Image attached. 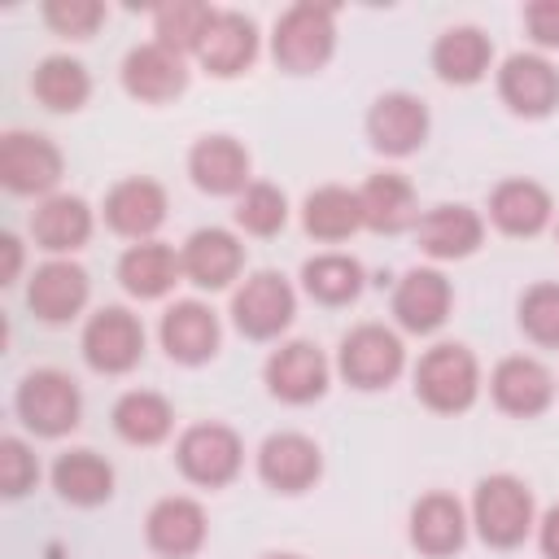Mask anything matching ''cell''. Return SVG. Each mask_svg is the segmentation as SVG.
I'll return each mask as SVG.
<instances>
[{
    "label": "cell",
    "instance_id": "cell-1",
    "mask_svg": "<svg viewBox=\"0 0 559 559\" xmlns=\"http://www.w3.org/2000/svg\"><path fill=\"white\" fill-rule=\"evenodd\" d=\"M476 528L489 546H515L524 542L533 524V498L515 476H485L476 485Z\"/></svg>",
    "mask_w": 559,
    "mask_h": 559
},
{
    "label": "cell",
    "instance_id": "cell-2",
    "mask_svg": "<svg viewBox=\"0 0 559 559\" xmlns=\"http://www.w3.org/2000/svg\"><path fill=\"white\" fill-rule=\"evenodd\" d=\"M332 52V9L323 4H293L275 22V61L293 74L319 70Z\"/></svg>",
    "mask_w": 559,
    "mask_h": 559
},
{
    "label": "cell",
    "instance_id": "cell-3",
    "mask_svg": "<svg viewBox=\"0 0 559 559\" xmlns=\"http://www.w3.org/2000/svg\"><path fill=\"white\" fill-rule=\"evenodd\" d=\"M415 393L432 411H463L476 397V358L463 345H437L419 358Z\"/></svg>",
    "mask_w": 559,
    "mask_h": 559
},
{
    "label": "cell",
    "instance_id": "cell-4",
    "mask_svg": "<svg viewBox=\"0 0 559 559\" xmlns=\"http://www.w3.org/2000/svg\"><path fill=\"white\" fill-rule=\"evenodd\" d=\"M17 415L44 437H61L79 424V389L61 371H31L17 389Z\"/></svg>",
    "mask_w": 559,
    "mask_h": 559
},
{
    "label": "cell",
    "instance_id": "cell-5",
    "mask_svg": "<svg viewBox=\"0 0 559 559\" xmlns=\"http://www.w3.org/2000/svg\"><path fill=\"white\" fill-rule=\"evenodd\" d=\"M341 371L358 389H380L402 371V341L380 323H362L341 341Z\"/></svg>",
    "mask_w": 559,
    "mask_h": 559
},
{
    "label": "cell",
    "instance_id": "cell-6",
    "mask_svg": "<svg viewBox=\"0 0 559 559\" xmlns=\"http://www.w3.org/2000/svg\"><path fill=\"white\" fill-rule=\"evenodd\" d=\"M231 314H236V328L245 336H258V341L275 336L293 319V288H288V280L275 275V271H258L231 297Z\"/></svg>",
    "mask_w": 559,
    "mask_h": 559
},
{
    "label": "cell",
    "instance_id": "cell-7",
    "mask_svg": "<svg viewBox=\"0 0 559 559\" xmlns=\"http://www.w3.org/2000/svg\"><path fill=\"white\" fill-rule=\"evenodd\" d=\"M179 467L197 485H227L240 467V441L223 424H197L179 437Z\"/></svg>",
    "mask_w": 559,
    "mask_h": 559
},
{
    "label": "cell",
    "instance_id": "cell-8",
    "mask_svg": "<svg viewBox=\"0 0 559 559\" xmlns=\"http://www.w3.org/2000/svg\"><path fill=\"white\" fill-rule=\"evenodd\" d=\"M0 179L13 192H48L61 179V153L44 135L9 131L0 140Z\"/></svg>",
    "mask_w": 559,
    "mask_h": 559
},
{
    "label": "cell",
    "instance_id": "cell-9",
    "mask_svg": "<svg viewBox=\"0 0 559 559\" xmlns=\"http://www.w3.org/2000/svg\"><path fill=\"white\" fill-rule=\"evenodd\" d=\"M140 349H144V332L135 323V314H127L122 306L96 310L92 323L83 328V354L96 371H127V367H135Z\"/></svg>",
    "mask_w": 559,
    "mask_h": 559
},
{
    "label": "cell",
    "instance_id": "cell-10",
    "mask_svg": "<svg viewBox=\"0 0 559 559\" xmlns=\"http://www.w3.org/2000/svg\"><path fill=\"white\" fill-rule=\"evenodd\" d=\"M367 135H371V144L380 153L402 157V153H411V148L424 144V135H428V109L415 96H406V92H389V96H380L371 105Z\"/></svg>",
    "mask_w": 559,
    "mask_h": 559
},
{
    "label": "cell",
    "instance_id": "cell-11",
    "mask_svg": "<svg viewBox=\"0 0 559 559\" xmlns=\"http://www.w3.org/2000/svg\"><path fill=\"white\" fill-rule=\"evenodd\" d=\"M498 92L515 114H550L559 105V70L546 57L515 52L498 74Z\"/></svg>",
    "mask_w": 559,
    "mask_h": 559
},
{
    "label": "cell",
    "instance_id": "cell-12",
    "mask_svg": "<svg viewBox=\"0 0 559 559\" xmlns=\"http://www.w3.org/2000/svg\"><path fill=\"white\" fill-rule=\"evenodd\" d=\"M266 384H271V393L284 397V402H310V397H319L323 384H328V362H323V354H319L310 341H288L284 349L271 354V362H266Z\"/></svg>",
    "mask_w": 559,
    "mask_h": 559
},
{
    "label": "cell",
    "instance_id": "cell-13",
    "mask_svg": "<svg viewBox=\"0 0 559 559\" xmlns=\"http://www.w3.org/2000/svg\"><path fill=\"white\" fill-rule=\"evenodd\" d=\"M258 472L271 489L297 493L319 476V450L301 432H275V437H266V445L258 454Z\"/></svg>",
    "mask_w": 559,
    "mask_h": 559
},
{
    "label": "cell",
    "instance_id": "cell-14",
    "mask_svg": "<svg viewBox=\"0 0 559 559\" xmlns=\"http://www.w3.org/2000/svg\"><path fill=\"white\" fill-rule=\"evenodd\" d=\"M179 266L188 271L192 284H201V288H223V284H231L236 271H240V245H236V236L223 231V227H201V231L188 236Z\"/></svg>",
    "mask_w": 559,
    "mask_h": 559
},
{
    "label": "cell",
    "instance_id": "cell-15",
    "mask_svg": "<svg viewBox=\"0 0 559 559\" xmlns=\"http://www.w3.org/2000/svg\"><path fill=\"white\" fill-rule=\"evenodd\" d=\"M31 310L48 323H66L70 314H79V306L87 301V271L74 262H44L31 280L26 293Z\"/></svg>",
    "mask_w": 559,
    "mask_h": 559
},
{
    "label": "cell",
    "instance_id": "cell-16",
    "mask_svg": "<svg viewBox=\"0 0 559 559\" xmlns=\"http://www.w3.org/2000/svg\"><path fill=\"white\" fill-rule=\"evenodd\" d=\"M162 345L179 362H205L218 349V319L201 301H175L162 314Z\"/></svg>",
    "mask_w": 559,
    "mask_h": 559
},
{
    "label": "cell",
    "instance_id": "cell-17",
    "mask_svg": "<svg viewBox=\"0 0 559 559\" xmlns=\"http://www.w3.org/2000/svg\"><path fill=\"white\" fill-rule=\"evenodd\" d=\"M258 52V35H253V22L240 17V13H214L201 44H197V57L205 70L214 74H236L253 61Z\"/></svg>",
    "mask_w": 559,
    "mask_h": 559
},
{
    "label": "cell",
    "instance_id": "cell-18",
    "mask_svg": "<svg viewBox=\"0 0 559 559\" xmlns=\"http://www.w3.org/2000/svg\"><path fill=\"white\" fill-rule=\"evenodd\" d=\"M205 542V511L192 498H162L148 511V546L157 555L183 559Z\"/></svg>",
    "mask_w": 559,
    "mask_h": 559
},
{
    "label": "cell",
    "instance_id": "cell-19",
    "mask_svg": "<svg viewBox=\"0 0 559 559\" xmlns=\"http://www.w3.org/2000/svg\"><path fill=\"white\" fill-rule=\"evenodd\" d=\"M122 83L131 96L140 100H170L183 92V66H179V52L162 48V44H144L135 52H127L122 61Z\"/></svg>",
    "mask_w": 559,
    "mask_h": 559
},
{
    "label": "cell",
    "instance_id": "cell-20",
    "mask_svg": "<svg viewBox=\"0 0 559 559\" xmlns=\"http://www.w3.org/2000/svg\"><path fill=\"white\" fill-rule=\"evenodd\" d=\"M450 310V284L437 271H406L397 293H393V314L411 332H432L445 323Z\"/></svg>",
    "mask_w": 559,
    "mask_h": 559
},
{
    "label": "cell",
    "instance_id": "cell-21",
    "mask_svg": "<svg viewBox=\"0 0 559 559\" xmlns=\"http://www.w3.org/2000/svg\"><path fill=\"white\" fill-rule=\"evenodd\" d=\"M489 384H493V402L502 411H511V415H537L550 402V389H555L550 371L537 358H524V354L520 358H502Z\"/></svg>",
    "mask_w": 559,
    "mask_h": 559
},
{
    "label": "cell",
    "instance_id": "cell-22",
    "mask_svg": "<svg viewBox=\"0 0 559 559\" xmlns=\"http://www.w3.org/2000/svg\"><path fill=\"white\" fill-rule=\"evenodd\" d=\"M105 218L114 231L140 240L166 218V192L153 179H122L105 201Z\"/></svg>",
    "mask_w": 559,
    "mask_h": 559
},
{
    "label": "cell",
    "instance_id": "cell-23",
    "mask_svg": "<svg viewBox=\"0 0 559 559\" xmlns=\"http://www.w3.org/2000/svg\"><path fill=\"white\" fill-rule=\"evenodd\" d=\"M358 205H362V223L376 227V231H402L419 218L415 210V192L402 175L384 170V175H371L358 192Z\"/></svg>",
    "mask_w": 559,
    "mask_h": 559
},
{
    "label": "cell",
    "instance_id": "cell-24",
    "mask_svg": "<svg viewBox=\"0 0 559 559\" xmlns=\"http://www.w3.org/2000/svg\"><path fill=\"white\" fill-rule=\"evenodd\" d=\"M188 166H192L197 188H205V192H236V188H245L249 153H245L231 135H205V140L192 148Z\"/></svg>",
    "mask_w": 559,
    "mask_h": 559
},
{
    "label": "cell",
    "instance_id": "cell-25",
    "mask_svg": "<svg viewBox=\"0 0 559 559\" xmlns=\"http://www.w3.org/2000/svg\"><path fill=\"white\" fill-rule=\"evenodd\" d=\"M419 245L432 258H467L480 245V218L467 205H437L419 218Z\"/></svg>",
    "mask_w": 559,
    "mask_h": 559
},
{
    "label": "cell",
    "instance_id": "cell-26",
    "mask_svg": "<svg viewBox=\"0 0 559 559\" xmlns=\"http://www.w3.org/2000/svg\"><path fill=\"white\" fill-rule=\"evenodd\" d=\"M489 214L502 231L511 236H533L546 218H550V197L546 188H537L533 179H507L493 188L489 197Z\"/></svg>",
    "mask_w": 559,
    "mask_h": 559
},
{
    "label": "cell",
    "instance_id": "cell-27",
    "mask_svg": "<svg viewBox=\"0 0 559 559\" xmlns=\"http://www.w3.org/2000/svg\"><path fill=\"white\" fill-rule=\"evenodd\" d=\"M411 537L424 555H450L463 546V507L450 493H428L411 511Z\"/></svg>",
    "mask_w": 559,
    "mask_h": 559
},
{
    "label": "cell",
    "instance_id": "cell-28",
    "mask_svg": "<svg viewBox=\"0 0 559 559\" xmlns=\"http://www.w3.org/2000/svg\"><path fill=\"white\" fill-rule=\"evenodd\" d=\"M52 485H57L61 498H70V502H79V507H92V502H105V498H109L114 472H109V463H105L100 454H92V450H70V454L57 459Z\"/></svg>",
    "mask_w": 559,
    "mask_h": 559
},
{
    "label": "cell",
    "instance_id": "cell-29",
    "mask_svg": "<svg viewBox=\"0 0 559 559\" xmlns=\"http://www.w3.org/2000/svg\"><path fill=\"white\" fill-rule=\"evenodd\" d=\"M31 231H35V240H39L44 249H52V253L74 249V245H83L87 231H92V210H87L79 197H48V201L35 210Z\"/></svg>",
    "mask_w": 559,
    "mask_h": 559
},
{
    "label": "cell",
    "instance_id": "cell-30",
    "mask_svg": "<svg viewBox=\"0 0 559 559\" xmlns=\"http://www.w3.org/2000/svg\"><path fill=\"white\" fill-rule=\"evenodd\" d=\"M175 271H179V258L166 245H157V240L131 245L122 253V262H118V280L135 297H162L175 284Z\"/></svg>",
    "mask_w": 559,
    "mask_h": 559
},
{
    "label": "cell",
    "instance_id": "cell-31",
    "mask_svg": "<svg viewBox=\"0 0 559 559\" xmlns=\"http://www.w3.org/2000/svg\"><path fill=\"white\" fill-rule=\"evenodd\" d=\"M432 66L450 83H476L489 66V39L476 26H450L432 48Z\"/></svg>",
    "mask_w": 559,
    "mask_h": 559
},
{
    "label": "cell",
    "instance_id": "cell-32",
    "mask_svg": "<svg viewBox=\"0 0 559 559\" xmlns=\"http://www.w3.org/2000/svg\"><path fill=\"white\" fill-rule=\"evenodd\" d=\"M362 223V205H358V192L349 188H319L306 197V231L319 236V240H345L354 227Z\"/></svg>",
    "mask_w": 559,
    "mask_h": 559
},
{
    "label": "cell",
    "instance_id": "cell-33",
    "mask_svg": "<svg viewBox=\"0 0 559 559\" xmlns=\"http://www.w3.org/2000/svg\"><path fill=\"white\" fill-rule=\"evenodd\" d=\"M114 428L135 445H153V441H162L170 432V406H166V397H157L148 389H135V393L118 397Z\"/></svg>",
    "mask_w": 559,
    "mask_h": 559
},
{
    "label": "cell",
    "instance_id": "cell-34",
    "mask_svg": "<svg viewBox=\"0 0 559 559\" xmlns=\"http://www.w3.org/2000/svg\"><path fill=\"white\" fill-rule=\"evenodd\" d=\"M301 280H306L310 297H319V301H328V306H341V301L358 297V288H362V266H358L354 258H345V253H323V258H310V262H306Z\"/></svg>",
    "mask_w": 559,
    "mask_h": 559
},
{
    "label": "cell",
    "instance_id": "cell-35",
    "mask_svg": "<svg viewBox=\"0 0 559 559\" xmlns=\"http://www.w3.org/2000/svg\"><path fill=\"white\" fill-rule=\"evenodd\" d=\"M31 87H35V96L48 105V109H79L83 100H87V70L79 66V61H70V57H48L39 70H35V79H31Z\"/></svg>",
    "mask_w": 559,
    "mask_h": 559
},
{
    "label": "cell",
    "instance_id": "cell-36",
    "mask_svg": "<svg viewBox=\"0 0 559 559\" xmlns=\"http://www.w3.org/2000/svg\"><path fill=\"white\" fill-rule=\"evenodd\" d=\"M210 17H214V9H210V4H197V0L162 4V9H157V44L170 48V52H188V48L201 44Z\"/></svg>",
    "mask_w": 559,
    "mask_h": 559
},
{
    "label": "cell",
    "instance_id": "cell-37",
    "mask_svg": "<svg viewBox=\"0 0 559 559\" xmlns=\"http://www.w3.org/2000/svg\"><path fill=\"white\" fill-rule=\"evenodd\" d=\"M284 192L275 188V183H249L245 192H240V201H236V223L245 227V231H253V236H271V231H280L284 227Z\"/></svg>",
    "mask_w": 559,
    "mask_h": 559
},
{
    "label": "cell",
    "instance_id": "cell-38",
    "mask_svg": "<svg viewBox=\"0 0 559 559\" xmlns=\"http://www.w3.org/2000/svg\"><path fill=\"white\" fill-rule=\"evenodd\" d=\"M520 323L533 341L559 345V284H537L520 301Z\"/></svg>",
    "mask_w": 559,
    "mask_h": 559
},
{
    "label": "cell",
    "instance_id": "cell-39",
    "mask_svg": "<svg viewBox=\"0 0 559 559\" xmlns=\"http://www.w3.org/2000/svg\"><path fill=\"white\" fill-rule=\"evenodd\" d=\"M44 17H48L52 31L83 39V35H92L100 26L105 4H96V0H52V4H44Z\"/></svg>",
    "mask_w": 559,
    "mask_h": 559
},
{
    "label": "cell",
    "instance_id": "cell-40",
    "mask_svg": "<svg viewBox=\"0 0 559 559\" xmlns=\"http://www.w3.org/2000/svg\"><path fill=\"white\" fill-rule=\"evenodd\" d=\"M35 476H39L35 454H31L17 437H4V441H0V485H4V493H9V498L26 493Z\"/></svg>",
    "mask_w": 559,
    "mask_h": 559
},
{
    "label": "cell",
    "instance_id": "cell-41",
    "mask_svg": "<svg viewBox=\"0 0 559 559\" xmlns=\"http://www.w3.org/2000/svg\"><path fill=\"white\" fill-rule=\"evenodd\" d=\"M524 22H528V35L546 48H559V0H533L524 9Z\"/></svg>",
    "mask_w": 559,
    "mask_h": 559
},
{
    "label": "cell",
    "instance_id": "cell-42",
    "mask_svg": "<svg viewBox=\"0 0 559 559\" xmlns=\"http://www.w3.org/2000/svg\"><path fill=\"white\" fill-rule=\"evenodd\" d=\"M542 550L550 559H559V507H550L546 520H542Z\"/></svg>",
    "mask_w": 559,
    "mask_h": 559
},
{
    "label": "cell",
    "instance_id": "cell-43",
    "mask_svg": "<svg viewBox=\"0 0 559 559\" xmlns=\"http://www.w3.org/2000/svg\"><path fill=\"white\" fill-rule=\"evenodd\" d=\"M13 275H17V240L4 236V280H13Z\"/></svg>",
    "mask_w": 559,
    "mask_h": 559
},
{
    "label": "cell",
    "instance_id": "cell-44",
    "mask_svg": "<svg viewBox=\"0 0 559 559\" xmlns=\"http://www.w3.org/2000/svg\"><path fill=\"white\" fill-rule=\"evenodd\" d=\"M262 559H297V555H262Z\"/></svg>",
    "mask_w": 559,
    "mask_h": 559
}]
</instances>
